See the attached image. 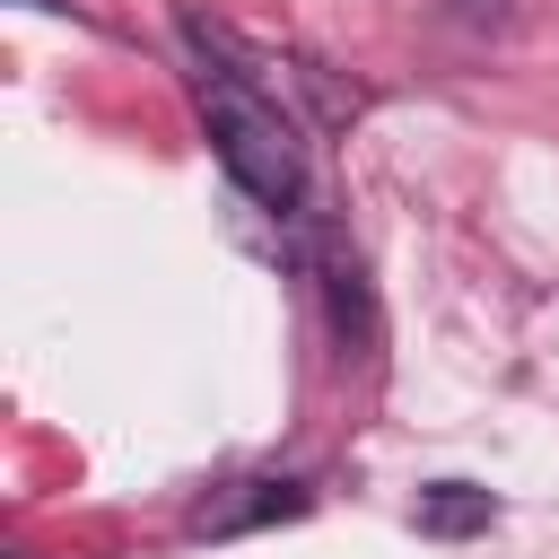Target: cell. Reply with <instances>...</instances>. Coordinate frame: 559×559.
Here are the masks:
<instances>
[{
	"label": "cell",
	"instance_id": "obj_4",
	"mask_svg": "<svg viewBox=\"0 0 559 559\" xmlns=\"http://www.w3.org/2000/svg\"><path fill=\"white\" fill-rule=\"evenodd\" d=\"M445 9H454L463 26H507V17H515V0H445Z\"/></svg>",
	"mask_w": 559,
	"mask_h": 559
},
{
	"label": "cell",
	"instance_id": "obj_3",
	"mask_svg": "<svg viewBox=\"0 0 559 559\" xmlns=\"http://www.w3.org/2000/svg\"><path fill=\"white\" fill-rule=\"evenodd\" d=\"M411 524H419L428 542H463V533H489V524H498V498L472 489V480H437V489H419Z\"/></svg>",
	"mask_w": 559,
	"mask_h": 559
},
{
	"label": "cell",
	"instance_id": "obj_2",
	"mask_svg": "<svg viewBox=\"0 0 559 559\" xmlns=\"http://www.w3.org/2000/svg\"><path fill=\"white\" fill-rule=\"evenodd\" d=\"M314 507V489L306 480H227L218 498H201V515H192V533H253V524H288V515H306Z\"/></svg>",
	"mask_w": 559,
	"mask_h": 559
},
{
	"label": "cell",
	"instance_id": "obj_1",
	"mask_svg": "<svg viewBox=\"0 0 559 559\" xmlns=\"http://www.w3.org/2000/svg\"><path fill=\"white\" fill-rule=\"evenodd\" d=\"M183 44H192V105H201V131H210L218 166H227L236 192H253L271 218H297V210H306V140H297V122L280 114V96H271L201 17H183Z\"/></svg>",
	"mask_w": 559,
	"mask_h": 559
}]
</instances>
